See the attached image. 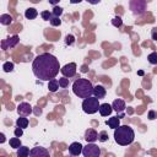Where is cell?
<instances>
[{
	"instance_id": "6da1fadb",
	"label": "cell",
	"mask_w": 157,
	"mask_h": 157,
	"mask_svg": "<svg viewBox=\"0 0 157 157\" xmlns=\"http://www.w3.org/2000/svg\"><path fill=\"white\" fill-rule=\"evenodd\" d=\"M60 64L59 60L50 53H43L34 58L32 63V71L34 76L42 81H49L55 78L59 74Z\"/></svg>"
},
{
	"instance_id": "7a4b0ae2",
	"label": "cell",
	"mask_w": 157,
	"mask_h": 157,
	"mask_svg": "<svg viewBox=\"0 0 157 157\" xmlns=\"http://www.w3.org/2000/svg\"><path fill=\"white\" fill-rule=\"evenodd\" d=\"M135 139V132L132 128L129 125H119L117 129H114V140L120 146H128L132 144Z\"/></svg>"
},
{
	"instance_id": "3957f363",
	"label": "cell",
	"mask_w": 157,
	"mask_h": 157,
	"mask_svg": "<svg viewBox=\"0 0 157 157\" xmlns=\"http://www.w3.org/2000/svg\"><path fill=\"white\" fill-rule=\"evenodd\" d=\"M93 85L90 80L87 78H81L78 77L74 83H72V92L78 97V98H87L93 94Z\"/></svg>"
},
{
	"instance_id": "277c9868",
	"label": "cell",
	"mask_w": 157,
	"mask_h": 157,
	"mask_svg": "<svg viewBox=\"0 0 157 157\" xmlns=\"http://www.w3.org/2000/svg\"><path fill=\"white\" fill-rule=\"evenodd\" d=\"M99 99L96 96H90L83 99L82 102V109L87 114H94L99 109Z\"/></svg>"
},
{
	"instance_id": "5b68a950",
	"label": "cell",
	"mask_w": 157,
	"mask_h": 157,
	"mask_svg": "<svg viewBox=\"0 0 157 157\" xmlns=\"http://www.w3.org/2000/svg\"><path fill=\"white\" fill-rule=\"evenodd\" d=\"M129 7L134 15L140 16L146 11V0H130Z\"/></svg>"
},
{
	"instance_id": "8992f818",
	"label": "cell",
	"mask_w": 157,
	"mask_h": 157,
	"mask_svg": "<svg viewBox=\"0 0 157 157\" xmlns=\"http://www.w3.org/2000/svg\"><path fill=\"white\" fill-rule=\"evenodd\" d=\"M82 155L85 157H98L101 155V148L93 142H87V145L82 150Z\"/></svg>"
},
{
	"instance_id": "52a82bcc",
	"label": "cell",
	"mask_w": 157,
	"mask_h": 157,
	"mask_svg": "<svg viewBox=\"0 0 157 157\" xmlns=\"http://www.w3.org/2000/svg\"><path fill=\"white\" fill-rule=\"evenodd\" d=\"M76 67H77V66H76L75 63H69V64L64 65V66L60 69V71H61V74H63L65 77L70 78V77H72V76L76 75Z\"/></svg>"
},
{
	"instance_id": "ba28073f",
	"label": "cell",
	"mask_w": 157,
	"mask_h": 157,
	"mask_svg": "<svg viewBox=\"0 0 157 157\" xmlns=\"http://www.w3.org/2000/svg\"><path fill=\"white\" fill-rule=\"evenodd\" d=\"M18 40H20V38H18V36H12V37H9V38H6V39H2L1 40V48L4 49V50H6V49H10V48H13L17 43H18Z\"/></svg>"
},
{
	"instance_id": "9c48e42d",
	"label": "cell",
	"mask_w": 157,
	"mask_h": 157,
	"mask_svg": "<svg viewBox=\"0 0 157 157\" xmlns=\"http://www.w3.org/2000/svg\"><path fill=\"white\" fill-rule=\"evenodd\" d=\"M17 113H18V115H21V117H27V115H29V114L32 113V107H31V104L27 103V102H21V103L17 105Z\"/></svg>"
},
{
	"instance_id": "30bf717a",
	"label": "cell",
	"mask_w": 157,
	"mask_h": 157,
	"mask_svg": "<svg viewBox=\"0 0 157 157\" xmlns=\"http://www.w3.org/2000/svg\"><path fill=\"white\" fill-rule=\"evenodd\" d=\"M31 157H49V151L44 147H33L29 153Z\"/></svg>"
},
{
	"instance_id": "8fae6325",
	"label": "cell",
	"mask_w": 157,
	"mask_h": 157,
	"mask_svg": "<svg viewBox=\"0 0 157 157\" xmlns=\"http://www.w3.org/2000/svg\"><path fill=\"white\" fill-rule=\"evenodd\" d=\"M82 150H83V146L80 142H72L69 146V153L71 156H78V155H81L82 153Z\"/></svg>"
},
{
	"instance_id": "7c38bea8",
	"label": "cell",
	"mask_w": 157,
	"mask_h": 157,
	"mask_svg": "<svg viewBox=\"0 0 157 157\" xmlns=\"http://www.w3.org/2000/svg\"><path fill=\"white\" fill-rule=\"evenodd\" d=\"M85 140L87 142H94L98 140V132L94 129H87L85 131Z\"/></svg>"
},
{
	"instance_id": "4fadbf2b",
	"label": "cell",
	"mask_w": 157,
	"mask_h": 157,
	"mask_svg": "<svg viewBox=\"0 0 157 157\" xmlns=\"http://www.w3.org/2000/svg\"><path fill=\"white\" fill-rule=\"evenodd\" d=\"M112 107H113V110H115L117 113H123L125 109V102L120 98L114 99V102L112 103Z\"/></svg>"
},
{
	"instance_id": "5bb4252c",
	"label": "cell",
	"mask_w": 157,
	"mask_h": 157,
	"mask_svg": "<svg viewBox=\"0 0 157 157\" xmlns=\"http://www.w3.org/2000/svg\"><path fill=\"white\" fill-rule=\"evenodd\" d=\"M98 112H99V114H101L102 117H107V115H110V114H112L113 107H112L110 104H108V103H102V104L99 105Z\"/></svg>"
},
{
	"instance_id": "9a60e30c",
	"label": "cell",
	"mask_w": 157,
	"mask_h": 157,
	"mask_svg": "<svg viewBox=\"0 0 157 157\" xmlns=\"http://www.w3.org/2000/svg\"><path fill=\"white\" fill-rule=\"evenodd\" d=\"M105 93H107V91H105L104 86H102V85L94 86V88H93V96H96L98 99L104 98L105 97Z\"/></svg>"
},
{
	"instance_id": "2e32d148",
	"label": "cell",
	"mask_w": 157,
	"mask_h": 157,
	"mask_svg": "<svg viewBox=\"0 0 157 157\" xmlns=\"http://www.w3.org/2000/svg\"><path fill=\"white\" fill-rule=\"evenodd\" d=\"M107 125L110 128V129H117L119 125H120V118L119 117H112L107 120Z\"/></svg>"
},
{
	"instance_id": "e0dca14e",
	"label": "cell",
	"mask_w": 157,
	"mask_h": 157,
	"mask_svg": "<svg viewBox=\"0 0 157 157\" xmlns=\"http://www.w3.org/2000/svg\"><path fill=\"white\" fill-rule=\"evenodd\" d=\"M59 86L60 85H59V81L56 78H52V80L48 81V90L50 92H56L58 88H59Z\"/></svg>"
},
{
	"instance_id": "ac0fdd59",
	"label": "cell",
	"mask_w": 157,
	"mask_h": 157,
	"mask_svg": "<svg viewBox=\"0 0 157 157\" xmlns=\"http://www.w3.org/2000/svg\"><path fill=\"white\" fill-rule=\"evenodd\" d=\"M37 16H38V11L36 9H33V7H29V9H27L25 11V17L28 18V20H33Z\"/></svg>"
},
{
	"instance_id": "d6986e66",
	"label": "cell",
	"mask_w": 157,
	"mask_h": 157,
	"mask_svg": "<svg viewBox=\"0 0 157 157\" xmlns=\"http://www.w3.org/2000/svg\"><path fill=\"white\" fill-rule=\"evenodd\" d=\"M29 153H31V151L27 146H20L17 148V152H16V155L18 157H27V156H29Z\"/></svg>"
},
{
	"instance_id": "ffe728a7",
	"label": "cell",
	"mask_w": 157,
	"mask_h": 157,
	"mask_svg": "<svg viewBox=\"0 0 157 157\" xmlns=\"http://www.w3.org/2000/svg\"><path fill=\"white\" fill-rule=\"evenodd\" d=\"M0 23L4 25V26H9L12 23V17L9 15V13H2L0 16Z\"/></svg>"
},
{
	"instance_id": "44dd1931",
	"label": "cell",
	"mask_w": 157,
	"mask_h": 157,
	"mask_svg": "<svg viewBox=\"0 0 157 157\" xmlns=\"http://www.w3.org/2000/svg\"><path fill=\"white\" fill-rule=\"evenodd\" d=\"M16 125L20 126V128H22V129H25V128L28 126V119L26 117H21V118H18L16 120Z\"/></svg>"
},
{
	"instance_id": "7402d4cb",
	"label": "cell",
	"mask_w": 157,
	"mask_h": 157,
	"mask_svg": "<svg viewBox=\"0 0 157 157\" xmlns=\"http://www.w3.org/2000/svg\"><path fill=\"white\" fill-rule=\"evenodd\" d=\"M10 146H11L12 148H18L20 146H22V145H21V140H20V137H17V136L11 137V139H10Z\"/></svg>"
},
{
	"instance_id": "603a6c76",
	"label": "cell",
	"mask_w": 157,
	"mask_h": 157,
	"mask_svg": "<svg viewBox=\"0 0 157 157\" xmlns=\"http://www.w3.org/2000/svg\"><path fill=\"white\" fill-rule=\"evenodd\" d=\"M147 60H148L150 64L157 65V53H156V52H152L151 54H148V55H147Z\"/></svg>"
},
{
	"instance_id": "cb8c5ba5",
	"label": "cell",
	"mask_w": 157,
	"mask_h": 157,
	"mask_svg": "<svg viewBox=\"0 0 157 157\" xmlns=\"http://www.w3.org/2000/svg\"><path fill=\"white\" fill-rule=\"evenodd\" d=\"M112 25H113L114 27H117V28L121 27V25H123V20H121V17H120V16H115V17L112 20Z\"/></svg>"
},
{
	"instance_id": "d4e9b609",
	"label": "cell",
	"mask_w": 157,
	"mask_h": 157,
	"mask_svg": "<svg viewBox=\"0 0 157 157\" xmlns=\"http://www.w3.org/2000/svg\"><path fill=\"white\" fill-rule=\"evenodd\" d=\"M2 69H4L5 72H11V71L13 70V63H11V61H6V63H4Z\"/></svg>"
},
{
	"instance_id": "484cf974",
	"label": "cell",
	"mask_w": 157,
	"mask_h": 157,
	"mask_svg": "<svg viewBox=\"0 0 157 157\" xmlns=\"http://www.w3.org/2000/svg\"><path fill=\"white\" fill-rule=\"evenodd\" d=\"M59 85H60L61 88H66V87L69 86V78L65 77V76L60 77V78H59Z\"/></svg>"
},
{
	"instance_id": "4316f807",
	"label": "cell",
	"mask_w": 157,
	"mask_h": 157,
	"mask_svg": "<svg viewBox=\"0 0 157 157\" xmlns=\"http://www.w3.org/2000/svg\"><path fill=\"white\" fill-rule=\"evenodd\" d=\"M49 22H50L52 26H60L61 25V20L58 16H52V18L49 20Z\"/></svg>"
},
{
	"instance_id": "83f0119b",
	"label": "cell",
	"mask_w": 157,
	"mask_h": 157,
	"mask_svg": "<svg viewBox=\"0 0 157 157\" xmlns=\"http://www.w3.org/2000/svg\"><path fill=\"white\" fill-rule=\"evenodd\" d=\"M107 140H108V132H107V131H101V132L98 134V141L105 142Z\"/></svg>"
},
{
	"instance_id": "f1b7e54d",
	"label": "cell",
	"mask_w": 157,
	"mask_h": 157,
	"mask_svg": "<svg viewBox=\"0 0 157 157\" xmlns=\"http://www.w3.org/2000/svg\"><path fill=\"white\" fill-rule=\"evenodd\" d=\"M52 13H53V16H58V17H60V15L63 13V9H61L60 6H54L53 10H52Z\"/></svg>"
},
{
	"instance_id": "f546056e",
	"label": "cell",
	"mask_w": 157,
	"mask_h": 157,
	"mask_svg": "<svg viewBox=\"0 0 157 157\" xmlns=\"http://www.w3.org/2000/svg\"><path fill=\"white\" fill-rule=\"evenodd\" d=\"M40 16H42V18H43V20L49 21V20L52 18L53 13H52V12H49V11H42V12H40Z\"/></svg>"
},
{
	"instance_id": "4dcf8cb0",
	"label": "cell",
	"mask_w": 157,
	"mask_h": 157,
	"mask_svg": "<svg viewBox=\"0 0 157 157\" xmlns=\"http://www.w3.org/2000/svg\"><path fill=\"white\" fill-rule=\"evenodd\" d=\"M65 43H66L67 45H72V44L75 43V37H74L72 34H67V36L65 37Z\"/></svg>"
},
{
	"instance_id": "1f68e13d",
	"label": "cell",
	"mask_w": 157,
	"mask_h": 157,
	"mask_svg": "<svg viewBox=\"0 0 157 157\" xmlns=\"http://www.w3.org/2000/svg\"><path fill=\"white\" fill-rule=\"evenodd\" d=\"M15 136H17V137H21L22 135H23V129L22 128H20V126H17L16 129H15Z\"/></svg>"
},
{
	"instance_id": "d6a6232c",
	"label": "cell",
	"mask_w": 157,
	"mask_h": 157,
	"mask_svg": "<svg viewBox=\"0 0 157 157\" xmlns=\"http://www.w3.org/2000/svg\"><path fill=\"white\" fill-rule=\"evenodd\" d=\"M151 38L153 40H157V27H153L151 29Z\"/></svg>"
},
{
	"instance_id": "836d02e7",
	"label": "cell",
	"mask_w": 157,
	"mask_h": 157,
	"mask_svg": "<svg viewBox=\"0 0 157 157\" xmlns=\"http://www.w3.org/2000/svg\"><path fill=\"white\" fill-rule=\"evenodd\" d=\"M147 118H148L150 120H153L155 118H157L156 112H155V110H150V112H148V114H147Z\"/></svg>"
},
{
	"instance_id": "e575fe53",
	"label": "cell",
	"mask_w": 157,
	"mask_h": 157,
	"mask_svg": "<svg viewBox=\"0 0 157 157\" xmlns=\"http://www.w3.org/2000/svg\"><path fill=\"white\" fill-rule=\"evenodd\" d=\"M49 1V4H52V5H54V6H56V4L60 1V0H48Z\"/></svg>"
},
{
	"instance_id": "d590c367",
	"label": "cell",
	"mask_w": 157,
	"mask_h": 157,
	"mask_svg": "<svg viewBox=\"0 0 157 157\" xmlns=\"http://www.w3.org/2000/svg\"><path fill=\"white\" fill-rule=\"evenodd\" d=\"M86 1H88V2L92 4V5H96V4H98L101 0H86Z\"/></svg>"
},
{
	"instance_id": "8d00e7d4",
	"label": "cell",
	"mask_w": 157,
	"mask_h": 157,
	"mask_svg": "<svg viewBox=\"0 0 157 157\" xmlns=\"http://www.w3.org/2000/svg\"><path fill=\"white\" fill-rule=\"evenodd\" d=\"M0 137H1V139H0V142H1V144H4V142H5V135H4L2 132L0 134Z\"/></svg>"
},
{
	"instance_id": "74e56055",
	"label": "cell",
	"mask_w": 157,
	"mask_h": 157,
	"mask_svg": "<svg viewBox=\"0 0 157 157\" xmlns=\"http://www.w3.org/2000/svg\"><path fill=\"white\" fill-rule=\"evenodd\" d=\"M81 1H82V0H70L71 4H80Z\"/></svg>"
}]
</instances>
